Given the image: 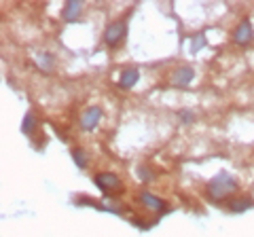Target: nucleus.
Returning a JSON list of instances; mask_svg holds the SVG:
<instances>
[{"label":"nucleus","instance_id":"obj_1","mask_svg":"<svg viewBox=\"0 0 254 237\" xmlns=\"http://www.w3.org/2000/svg\"><path fill=\"white\" fill-rule=\"evenodd\" d=\"M237 188L240 186L229 176V172H220L208 182V197L216 203H229L237 195Z\"/></svg>","mask_w":254,"mask_h":237},{"label":"nucleus","instance_id":"obj_2","mask_svg":"<svg viewBox=\"0 0 254 237\" xmlns=\"http://www.w3.org/2000/svg\"><path fill=\"white\" fill-rule=\"evenodd\" d=\"M125 36H127V19L125 17L110 21L106 26V30H104V43L108 47H113V49L123 43Z\"/></svg>","mask_w":254,"mask_h":237},{"label":"nucleus","instance_id":"obj_3","mask_svg":"<svg viewBox=\"0 0 254 237\" xmlns=\"http://www.w3.org/2000/svg\"><path fill=\"white\" fill-rule=\"evenodd\" d=\"M93 182L98 184L100 191L106 193V195L108 193L115 195V193H121L123 191V182H121V178H119L115 172H100V174H95Z\"/></svg>","mask_w":254,"mask_h":237},{"label":"nucleus","instance_id":"obj_4","mask_svg":"<svg viewBox=\"0 0 254 237\" xmlns=\"http://www.w3.org/2000/svg\"><path fill=\"white\" fill-rule=\"evenodd\" d=\"M100 121H102V108L100 106L85 108L81 113V117H78V125H81L83 131H93L100 125Z\"/></svg>","mask_w":254,"mask_h":237},{"label":"nucleus","instance_id":"obj_5","mask_svg":"<svg viewBox=\"0 0 254 237\" xmlns=\"http://www.w3.org/2000/svg\"><path fill=\"white\" fill-rule=\"evenodd\" d=\"M254 38V28H252V21L250 19H242L237 23V28L233 30V43L240 45V47H246L250 45Z\"/></svg>","mask_w":254,"mask_h":237},{"label":"nucleus","instance_id":"obj_6","mask_svg":"<svg viewBox=\"0 0 254 237\" xmlns=\"http://www.w3.org/2000/svg\"><path fill=\"white\" fill-rule=\"evenodd\" d=\"M193 78H195V70L189 68V66H182V68H178V70H174V74H172V85H174V87H189Z\"/></svg>","mask_w":254,"mask_h":237},{"label":"nucleus","instance_id":"obj_7","mask_svg":"<svg viewBox=\"0 0 254 237\" xmlns=\"http://www.w3.org/2000/svg\"><path fill=\"white\" fill-rule=\"evenodd\" d=\"M81 13H83L81 0H68L66 6H64V11H62V17H64V21H76L81 17Z\"/></svg>","mask_w":254,"mask_h":237},{"label":"nucleus","instance_id":"obj_8","mask_svg":"<svg viewBox=\"0 0 254 237\" xmlns=\"http://www.w3.org/2000/svg\"><path fill=\"white\" fill-rule=\"evenodd\" d=\"M140 201L144 203V208L150 210V212H161V210H165V201H163V199H159L157 195L148 193V191H144V193L140 195Z\"/></svg>","mask_w":254,"mask_h":237},{"label":"nucleus","instance_id":"obj_9","mask_svg":"<svg viewBox=\"0 0 254 237\" xmlns=\"http://www.w3.org/2000/svg\"><path fill=\"white\" fill-rule=\"evenodd\" d=\"M138 81H140V72L136 68H129V70H123L121 76H119V87L121 89H131Z\"/></svg>","mask_w":254,"mask_h":237},{"label":"nucleus","instance_id":"obj_10","mask_svg":"<svg viewBox=\"0 0 254 237\" xmlns=\"http://www.w3.org/2000/svg\"><path fill=\"white\" fill-rule=\"evenodd\" d=\"M34 64L41 70H45V72H51L55 66V59L49 51H38V53H34Z\"/></svg>","mask_w":254,"mask_h":237},{"label":"nucleus","instance_id":"obj_11","mask_svg":"<svg viewBox=\"0 0 254 237\" xmlns=\"http://www.w3.org/2000/svg\"><path fill=\"white\" fill-rule=\"evenodd\" d=\"M252 205H254V201L250 199V197H233V199L227 203V208L231 212H244V210L252 208Z\"/></svg>","mask_w":254,"mask_h":237},{"label":"nucleus","instance_id":"obj_12","mask_svg":"<svg viewBox=\"0 0 254 237\" xmlns=\"http://www.w3.org/2000/svg\"><path fill=\"white\" fill-rule=\"evenodd\" d=\"M34 129H36V117L32 115V113H28L26 117H23V123H21V131L26 133V136H32V133H34Z\"/></svg>","mask_w":254,"mask_h":237},{"label":"nucleus","instance_id":"obj_13","mask_svg":"<svg viewBox=\"0 0 254 237\" xmlns=\"http://www.w3.org/2000/svg\"><path fill=\"white\" fill-rule=\"evenodd\" d=\"M72 159H74V163H76L81 170L87 168V155H85L83 148H74V151H72Z\"/></svg>","mask_w":254,"mask_h":237},{"label":"nucleus","instance_id":"obj_14","mask_svg":"<svg viewBox=\"0 0 254 237\" xmlns=\"http://www.w3.org/2000/svg\"><path fill=\"white\" fill-rule=\"evenodd\" d=\"M178 118L182 123H190V121H195V115L190 113V110H180V115H178Z\"/></svg>","mask_w":254,"mask_h":237},{"label":"nucleus","instance_id":"obj_15","mask_svg":"<svg viewBox=\"0 0 254 237\" xmlns=\"http://www.w3.org/2000/svg\"><path fill=\"white\" fill-rule=\"evenodd\" d=\"M205 45V41H203V36L199 34L197 36V41H193V51H197V49H201V47Z\"/></svg>","mask_w":254,"mask_h":237}]
</instances>
